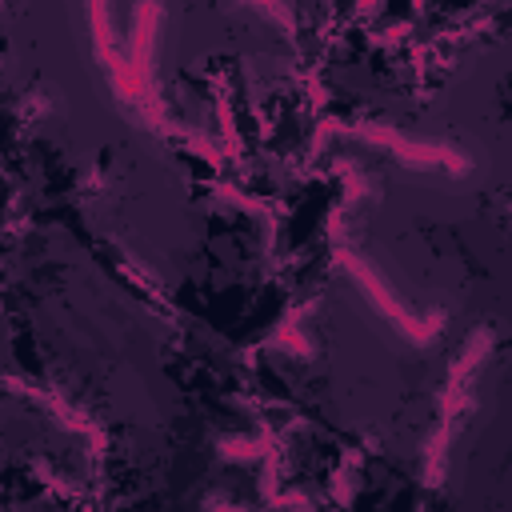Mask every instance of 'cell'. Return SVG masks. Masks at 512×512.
<instances>
[{
	"label": "cell",
	"mask_w": 512,
	"mask_h": 512,
	"mask_svg": "<svg viewBox=\"0 0 512 512\" xmlns=\"http://www.w3.org/2000/svg\"><path fill=\"white\" fill-rule=\"evenodd\" d=\"M352 136L376 144V148H388L404 168H416V172H428V168H440V172H452V176H464L472 164L464 152L448 148V144H436V140H408L404 132L388 128V124H372V120H360L348 128Z\"/></svg>",
	"instance_id": "3"
},
{
	"label": "cell",
	"mask_w": 512,
	"mask_h": 512,
	"mask_svg": "<svg viewBox=\"0 0 512 512\" xmlns=\"http://www.w3.org/2000/svg\"><path fill=\"white\" fill-rule=\"evenodd\" d=\"M248 8H256L268 24H276V28H284V32H292V24H296V16H292V8H288V0H244Z\"/></svg>",
	"instance_id": "6"
},
{
	"label": "cell",
	"mask_w": 512,
	"mask_h": 512,
	"mask_svg": "<svg viewBox=\"0 0 512 512\" xmlns=\"http://www.w3.org/2000/svg\"><path fill=\"white\" fill-rule=\"evenodd\" d=\"M336 260H340V268L352 276V284L364 292V300L376 308V316H384L408 344L424 348V344H432V340L440 336V328H444V312L416 316L412 308H404V304L396 300V292L388 288V280H384L360 252H352V248H336Z\"/></svg>",
	"instance_id": "2"
},
{
	"label": "cell",
	"mask_w": 512,
	"mask_h": 512,
	"mask_svg": "<svg viewBox=\"0 0 512 512\" xmlns=\"http://www.w3.org/2000/svg\"><path fill=\"white\" fill-rule=\"evenodd\" d=\"M488 352H492V328L472 332V340L464 344V352L456 356V364H452V372H448V380H444V396H440V428H436V436H432V444H428V456H424V476H428V484H440V472H444V456H448L452 432H456V424H460V412H464L468 400H472V380H476V372L484 368Z\"/></svg>",
	"instance_id": "1"
},
{
	"label": "cell",
	"mask_w": 512,
	"mask_h": 512,
	"mask_svg": "<svg viewBox=\"0 0 512 512\" xmlns=\"http://www.w3.org/2000/svg\"><path fill=\"white\" fill-rule=\"evenodd\" d=\"M84 8H88V28H92V52H96V60L104 64V72L112 76V88H116L120 96H128V100H140L136 80H132V68H128V60H120L116 40H112V12H108V0H84Z\"/></svg>",
	"instance_id": "4"
},
{
	"label": "cell",
	"mask_w": 512,
	"mask_h": 512,
	"mask_svg": "<svg viewBox=\"0 0 512 512\" xmlns=\"http://www.w3.org/2000/svg\"><path fill=\"white\" fill-rule=\"evenodd\" d=\"M164 24V4L160 0H140L136 16H132V32H128V68L136 80V92L144 96L148 76H152V48H156V32Z\"/></svg>",
	"instance_id": "5"
}]
</instances>
